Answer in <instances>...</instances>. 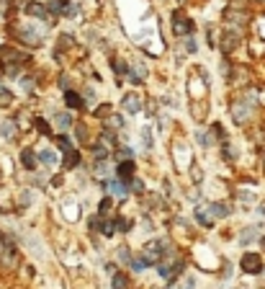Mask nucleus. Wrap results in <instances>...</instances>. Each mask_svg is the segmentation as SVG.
Returning <instances> with one entry per match:
<instances>
[{"label": "nucleus", "instance_id": "1", "mask_svg": "<svg viewBox=\"0 0 265 289\" xmlns=\"http://www.w3.org/2000/svg\"><path fill=\"white\" fill-rule=\"evenodd\" d=\"M258 106H260V103H252V101H247V98L237 96L234 101H229V117H232V122H234L237 126H247L252 119H255Z\"/></svg>", "mask_w": 265, "mask_h": 289}, {"label": "nucleus", "instance_id": "2", "mask_svg": "<svg viewBox=\"0 0 265 289\" xmlns=\"http://www.w3.org/2000/svg\"><path fill=\"white\" fill-rule=\"evenodd\" d=\"M170 24H172V34H175V37L186 39V37H193L196 34V21L183 13V8H172L170 10Z\"/></svg>", "mask_w": 265, "mask_h": 289}, {"label": "nucleus", "instance_id": "3", "mask_svg": "<svg viewBox=\"0 0 265 289\" xmlns=\"http://www.w3.org/2000/svg\"><path fill=\"white\" fill-rule=\"evenodd\" d=\"M21 8H24V13H26V16L39 18L41 24H47V26H54V24H57V21L52 18V13L47 10V3H41V0H29V3H24Z\"/></svg>", "mask_w": 265, "mask_h": 289}, {"label": "nucleus", "instance_id": "4", "mask_svg": "<svg viewBox=\"0 0 265 289\" xmlns=\"http://www.w3.org/2000/svg\"><path fill=\"white\" fill-rule=\"evenodd\" d=\"M239 269L245 271V274H252V276H258V274H263L265 271V263H263V256L260 253H252V250H247V253H242V258H239Z\"/></svg>", "mask_w": 265, "mask_h": 289}, {"label": "nucleus", "instance_id": "5", "mask_svg": "<svg viewBox=\"0 0 265 289\" xmlns=\"http://www.w3.org/2000/svg\"><path fill=\"white\" fill-rule=\"evenodd\" d=\"M260 238H263V225L260 222L258 225H245L239 230V246L242 248L252 246V243H260Z\"/></svg>", "mask_w": 265, "mask_h": 289}, {"label": "nucleus", "instance_id": "6", "mask_svg": "<svg viewBox=\"0 0 265 289\" xmlns=\"http://www.w3.org/2000/svg\"><path fill=\"white\" fill-rule=\"evenodd\" d=\"M18 163H21V168H24V170L33 173V170L39 168V153H36L31 145H26V147L18 153Z\"/></svg>", "mask_w": 265, "mask_h": 289}, {"label": "nucleus", "instance_id": "7", "mask_svg": "<svg viewBox=\"0 0 265 289\" xmlns=\"http://www.w3.org/2000/svg\"><path fill=\"white\" fill-rule=\"evenodd\" d=\"M62 106L67 111H80V109H85V98H83V93H77L75 88H70L62 93Z\"/></svg>", "mask_w": 265, "mask_h": 289}, {"label": "nucleus", "instance_id": "8", "mask_svg": "<svg viewBox=\"0 0 265 289\" xmlns=\"http://www.w3.org/2000/svg\"><path fill=\"white\" fill-rule=\"evenodd\" d=\"M90 176L106 181V178H111V176H116V165H111V160H96L93 168H90Z\"/></svg>", "mask_w": 265, "mask_h": 289}, {"label": "nucleus", "instance_id": "9", "mask_svg": "<svg viewBox=\"0 0 265 289\" xmlns=\"http://www.w3.org/2000/svg\"><path fill=\"white\" fill-rule=\"evenodd\" d=\"M52 122L57 124V129H60V132H67V129H75V117H72V111H54L52 114Z\"/></svg>", "mask_w": 265, "mask_h": 289}, {"label": "nucleus", "instance_id": "10", "mask_svg": "<svg viewBox=\"0 0 265 289\" xmlns=\"http://www.w3.org/2000/svg\"><path fill=\"white\" fill-rule=\"evenodd\" d=\"M116 178L126 181L132 186V181L136 178V163L134 160H124V163H116Z\"/></svg>", "mask_w": 265, "mask_h": 289}, {"label": "nucleus", "instance_id": "11", "mask_svg": "<svg viewBox=\"0 0 265 289\" xmlns=\"http://www.w3.org/2000/svg\"><path fill=\"white\" fill-rule=\"evenodd\" d=\"M80 165H83V153L77 147L62 153V170H77Z\"/></svg>", "mask_w": 265, "mask_h": 289}, {"label": "nucleus", "instance_id": "12", "mask_svg": "<svg viewBox=\"0 0 265 289\" xmlns=\"http://www.w3.org/2000/svg\"><path fill=\"white\" fill-rule=\"evenodd\" d=\"M57 153H60L57 147L39 150V165H44V168H57V165H62V158L57 155Z\"/></svg>", "mask_w": 265, "mask_h": 289}, {"label": "nucleus", "instance_id": "13", "mask_svg": "<svg viewBox=\"0 0 265 289\" xmlns=\"http://www.w3.org/2000/svg\"><path fill=\"white\" fill-rule=\"evenodd\" d=\"M121 106H124V111L129 114V117H134V114H139V111L144 109V106H142V98L136 96L134 90H132V93H124V98H121Z\"/></svg>", "mask_w": 265, "mask_h": 289}, {"label": "nucleus", "instance_id": "14", "mask_svg": "<svg viewBox=\"0 0 265 289\" xmlns=\"http://www.w3.org/2000/svg\"><path fill=\"white\" fill-rule=\"evenodd\" d=\"M206 209H209L211 217L216 219H227V217H232V204H227V202H211V204H206Z\"/></svg>", "mask_w": 265, "mask_h": 289}, {"label": "nucleus", "instance_id": "15", "mask_svg": "<svg viewBox=\"0 0 265 289\" xmlns=\"http://www.w3.org/2000/svg\"><path fill=\"white\" fill-rule=\"evenodd\" d=\"M193 217H196V222H199L201 227H206V230H211V227H214V217L209 214V209H206L203 204L193 206Z\"/></svg>", "mask_w": 265, "mask_h": 289}, {"label": "nucleus", "instance_id": "16", "mask_svg": "<svg viewBox=\"0 0 265 289\" xmlns=\"http://www.w3.org/2000/svg\"><path fill=\"white\" fill-rule=\"evenodd\" d=\"M52 140H54V147L60 150V153H67V150H75V142H72V137L67 134V132H60V134H54Z\"/></svg>", "mask_w": 265, "mask_h": 289}, {"label": "nucleus", "instance_id": "17", "mask_svg": "<svg viewBox=\"0 0 265 289\" xmlns=\"http://www.w3.org/2000/svg\"><path fill=\"white\" fill-rule=\"evenodd\" d=\"M222 158H224V163H234L237 160V155H239V150H237V145L234 142H229V140H224L222 145Z\"/></svg>", "mask_w": 265, "mask_h": 289}, {"label": "nucleus", "instance_id": "18", "mask_svg": "<svg viewBox=\"0 0 265 289\" xmlns=\"http://www.w3.org/2000/svg\"><path fill=\"white\" fill-rule=\"evenodd\" d=\"M90 155H93V160H111L113 150H108L106 145H100V142H93L90 145Z\"/></svg>", "mask_w": 265, "mask_h": 289}, {"label": "nucleus", "instance_id": "19", "mask_svg": "<svg viewBox=\"0 0 265 289\" xmlns=\"http://www.w3.org/2000/svg\"><path fill=\"white\" fill-rule=\"evenodd\" d=\"M16 132H18V124L13 119H3V122H0V137H3V140H13Z\"/></svg>", "mask_w": 265, "mask_h": 289}, {"label": "nucleus", "instance_id": "20", "mask_svg": "<svg viewBox=\"0 0 265 289\" xmlns=\"http://www.w3.org/2000/svg\"><path fill=\"white\" fill-rule=\"evenodd\" d=\"M134 147H129V145H121V147H116L113 150V160L116 163H124V160H134Z\"/></svg>", "mask_w": 265, "mask_h": 289}, {"label": "nucleus", "instance_id": "21", "mask_svg": "<svg viewBox=\"0 0 265 289\" xmlns=\"http://www.w3.org/2000/svg\"><path fill=\"white\" fill-rule=\"evenodd\" d=\"M103 227H106V217H103V214H90L88 217V230H90V233H103Z\"/></svg>", "mask_w": 265, "mask_h": 289}, {"label": "nucleus", "instance_id": "22", "mask_svg": "<svg viewBox=\"0 0 265 289\" xmlns=\"http://www.w3.org/2000/svg\"><path fill=\"white\" fill-rule=\"evenodd\" d=\"M18 85H21V90H24L26 96H33V90H36V78L33 75H21Z\"/></svg>", "mask_w": 265, "mask_h": 289}, {"label": "nucleus", "instance_id": "23", "mask_svg": "<svg viewBox=\"0 0 265 289\" xmlns=\"http://www.w3.org/2000/svg\"><path fill=\"white\" fill-rule=\"evenodd\" d=\"M113 206H116V202H113V196H111V194H106V196H103V199L98 202V214H103V217L113 214Z\"/></svg>", "mask_w": 265, "mask_h": 289}, {"label": "nucleus", "instance_id": "24", "mask_svg": "<svg viewBox=\"0 0 265 289\" xmlns=\"http://www.w3.org/2000/svg\"><path fill=\"white\" fill-rule=\"evenodd\" d=\"M124 114H111V117H106V126L113 132H124Z\"/></svg>", "mask_w": 265, "mask_h": 289}, {"label": "nucleus", "instance_id": "25", "mask_svg": "<svg viewBox=\"0 0 265 289\" xmlns=\"http://www.w3.org/2000/svg\"><path fill=\"white\" fill-rule=\"evenodd\" d=\"M111 70L116 73V75H129V70H132V62H124V60H119V57H113L111 60Z\"/></svg>", "mask_w": 265, "mask_h": 289}, {"label": "nucleus", "instance_id": "26", "mask_svg": "<svg viewBox=\"0 0 265 289\" xmlns=\"http://www.w3.org/2000/svg\"><path fill=\"white\" fill-rule=\"evenodd\" d=\"M47 3V10L52 13V18H62V10H65V0H44Z\"/></svg>", "mask_w": 265, "mask_h": 289}, {"label": "nucleus", "instance_id": "27", "mask_svg": "<svg viewBox=\"0 0 265 289\" xmlns=\"http://www.w3.org/2000/svg\"><path fill=\"white\" fill-rule=\"evenodd\" d=\"M209 132H211V137L216 140V145H222V142L227 140V129H224V124H219V122H211Z\"/></svg>", "mask_w": 265, "mask_h": 289}, {"label": "nucleus", "instance_id": "28", "mask_svg": "<svg viewBox=\"0 0 265 289\" xmlns=\"http://www.w3.org/2000/svg\"><path fill=\"white\" fill-rule=\"evenodd\" d=\"M142 147H144V153H149V150L155 147V137H152V129H149V124H144L142 126Z\"/></svg>", "mask_w": 265, "mask_h": 289}, {"label": "nucleus", "instance_id": "29", "mask_svg": "<svg viewBox=\"0 0 265 289\" xmlns=\"http://www.w3.org/2000/svg\"><path fill=\"white\" fill-rule=\"evenodd\" d=\"M33 129H36L39 134L52 137V122H49V119H44V117H36V119H33Z\"/></svg>", "mask_w": 265, "mask_h": 289}, {"label": "nucleus", "instance_id": "30", "mask_svg": "<svg viewBox=\"0 0 265 289\" xmlns=\"http://www.w3.org/2000/svg\"><path fill=\"white\" fill-rule=\"evenodd\" d=\"M113 225H116V230L119 233H132V227H134V219H126V217H121V214H116L113 217Z\"/></svg>", "mask_w": 265, "mask_h": 289}, {"label": "nucleus", "instance_id": "31", "mask_svg": "<svg viewBox=\"0 0 265 289\" xmlns=\"http://www.w3.org/2000/svg\"><path fill=\"white\" fill-rule=\"evenodd\" d=\"M77 13H80V3H77V0H65L62 18H67V21H70V18H75Z\"/></svg>", "mask_w": 265, "mask_h": 289}, {"label": "nucleus", "instance_id": "32", "mask_svg": "<svg viewBox=\"0 0 265 289\" xmlns=\"http://www.w3.org/2000/svg\"><path fill=\"white\" fill-rule=\"evenodd\" d=\"M196 140H199V145H201L203 150H209V147H214V145H216V140L211 137V132H203V129L196 132Z\"/></svg>", "mask_w": 265, "mask_h": 289}, {"label": "nucleus", "instance_id": "33", "mask_svg": "<svg viewBox=\"0 0 265 289\" xmlns=\"http://www.w3.org/2000/svg\"><path fill=\"white\" fill-rule=\"evenodd\" d=\"M111 287L113 289H129V279H126V274H121V271L113 274L111 276Z\"/></svg>", "mask_w": 265, "mask_h": 289}, {"label": "nucleus", "instance_id": "34", "mask_svg": "<svg viewBox=\"0 0 265 289\" xmlns=\"http://www.w3.org/2000/svg\"><path fill=\"white\" fill-rule=\"evenodd\" d=\"M111 114H113V111H111V103H106V101H103V103H98V106L93 109V117H96V119L111 117Z\"/></svg>", "mask_w": 265, "mask_h": 289}, {"label": "nucleus", "instance_id": "35", "mask_svg": "<svg viewBox=\"0 0 265 289\" xmlns=\"http://www.w3.org/2000/svg\"><path fill=\"white\" fill-rule=\"evenodd\" d=\"M72 44H75V37L72 34H67V31H62L60 41H57V49H67V47H72Z\"/></svg>", "mask_w": 265, "mask_h": 289}, {"label": "nucleus", "instance_id": "36", "mask_svg": "<svg viewBox=\"0 0 265 289\" xmlns=\"http://www.w3.org/2000/svg\"><path fill=\"white\" fill-rule=\"evenodd\" d=\"M116 253H119V261H121V263H126V266H129V263H132V258H134V253L129 250V246H119V248H116Z\"/></svg>", "mask_w": 265, "mask_h": 289}, {"label": "nucleus", "instance_id": "37", "mask_svg": "<svg viewBox=\"0 0 265 289\" xmlns=\"http://www.w3.org/2000/svg\"><path fill=\"white\" fill-rule=\"evenodd\" d=\"M237 202L245 204V209H250V204H255V194H250V191H237Z\"/></svg>", "mask_w": 265, "mask_h": 289}, {"label": "nucleus", "instance_id": "38", "mask_svg": "<svg viewBox=\"0 0 265 289\" xmlns=\"http://www.w3.org/2000/svg\"><path fill=\"white\" fill-rule=\"evenodd\" d=\"M0 106H3V109H10V106H13V93H10V90H0Z\"/></svg>", "mask_w": 265, "mask_h": 289}, {"label": "nucleus", "instance_id": "39", "mask_svg": "<svg viewBox=\"0 0 265 289\" xmlns=\"http://www.w3.org/2000/svg\"><path fill=\"white\" fill-rule=\"evenodd\" d=\"M183 47H186L188 54H196V52H199V41H196V37H186V39H183Z\"/></svg>", "mask_w": 265, "mask_h": 289}, {"label": "nucleus", "instance_id": "40", "mask_svg": "<svg viewBox=\"0 0 265 289\" xmlns=\"http://www.w3.org/2000/svg\"><path fill=\"white\" fill-rule=\"evenodd\" d=\"M129 266H132V271H136V274H142V271H144V269H147V261H144V258H142V256H134V258H132V263H129Z\"/></svg>", "mask_w": 265, "mask_h": 289}, {"label": "nucleus", "instance_id": "41", "mask_svg": "<svg viewBox=\"0 0 265 289\" xmlns=\"http://www.w3.org/2000/svg\"><path fill=\"white\" fill-rule=\"evenodd\" d=\"M144 111H147V117H157V111H160L157 101H155V98H147V101H144Z\"/></svg>", "mask_w": 265, "mask_h": 289}, {"label": "nucleus", "instance_id": "42", "mask_svg": "<svg viewBox=\"0 0 265 289\" xmlns=\"http://www.w3.org/2000/svg\"><path fill=\"white\" fill-rule=\"evenodd\" d=\"M132 194H136V196H144V194H147L142 178H134V181H132Z\"/></svg>", "mask_w": 265, "mask_h": 289}, {"label": "nucleus", "instance_id": "43", "mask_svg": "<svg viewBox=\"0 0 265 289\" xmlns=\"http://www.w3.org/2000/svg\"><path fill=\"white\" fill-rule=\"evenodd\" d=\"M33 199H36V196H33V191H31V189H24V191H21V204H24V206H26V204L31 206V204H33Z\"/></svg>", "mask_w": 265, "mask_h": 289}, {"label": "nucleus", "instance_id": "44", "mask_svg": "<svg viewBox=\"0 0 265 289\" xmlns=\"http://www.w3.org/2000/svg\"><path fill=\"white\" fill-rule=\"evenodd\" d=\"M75 132H77V140L85 145V142H88V129H85L83 124H75Z\"/></svg>", "mask_w": 265, "mask_h": 289}, {"label": "nucleus", "instance_id": "45", "mask_svg": "<svg viewBox=\"0 0 265 289\" xmlns=\"http://www.w3.org/2000/svg\"><path fill=\"white\" fill-rule=\"evenodd\" d=\"M8 246V238L3 235V230H0V253H3V248Z\"/></svg>", "mask_w": 265, "mask_h": 289}, {"label": "nucleus", "instance_id": "46", "mask_svg": "<svg viewBox=\"0 0 265 289\" xmlns=\"http://www.w3.org/2000/svg\"><path fill=\"white\" fill-rule=\"evenodd\" d=\"M106 274H111V276L119 274V271H116V263H106Z\"/></svg>", "mask_w": 265, "mask_h": 289}, {"label": "nucleus", "instance_id": "47", "mask_svg": "<svg viewBox=\"0 0 265 289\" xmlns=\"http://www.w3.org/2000/svg\"><path fill=\"white\" fill-rule=\"evenodd\" d=\"M186 289H196V279H193V276H188V279H186Z\"/></svg>", "mask_w": 265, "mask_h": 289}, {"label": "nucleus", "instance_id": "48", "mask_svg": "<svg viewBox=\"0 0 265 289\" xmlns=\"http://www.w3.org/2000/svg\"><path fill=\"white\" fill-rule=\"evenodd\" d=\"M265 0H250V5H263Z\"/></svg>", "mask_w": 265, "mask_h": 289}, {"label": "nucleus", "instance_id": "49", "mask_svg": "<svg viewBox=\"0 0 265 289\" xmlns=\"http://www.w3.org/2000/svg\"><path fill=\"white\" fill-rule=\"evenodd\" d=\"M260 246H263V250H265V235L260 238Z\"/></svg>", "mask_w": 265, "mask_h": 289}, {"label": "nucleus", "instance_id": "50", "mask_svg": "<svg viewBox=\"0 0 265 289\" xmlns=\"http://www.w3.org/2000/svg\"><path fill=\"white\" fill-rule=\"evenodd\" d=\"M178 3H180V5H186V3H188V0H178Z\"/></svg>", "mask_w": 265, "mask_h": 289}, {"label": "nucleus", "instance_id": "51", "mask_svg": "<svg viewBox=\"0 0 265 289\" xmlns=\"http://www.w3.org/2000/svg\"><path fill=\"white\" fill-rule=\"evenodd\" d=\"M0 90H3V85H0Z\"/></svg>", "mask_w": 265, "mask_h": 289}]
</instances>
